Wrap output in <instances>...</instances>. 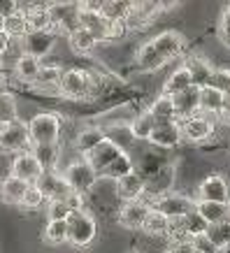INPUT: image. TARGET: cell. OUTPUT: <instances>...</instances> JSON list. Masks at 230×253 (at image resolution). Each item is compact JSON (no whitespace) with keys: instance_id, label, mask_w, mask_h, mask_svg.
I'll use <instances>...</instances> for the list:
<instances>
[{"instance_id":"obj_1","label":"cell","mask_w":230,"mask_h":253,"mask_svg":"<svg viewBox=\"0 0 230 253\" xmlns=\"http://www.w3.org/2000/svg\"><path fill=\"white\" fill-rule=\"evenodd\" d=\"M28 135L33 146L40 144H56L61 135V119L54 112H40L28 121Z\"/></svg>"},{"instance_id":"obj_2","label":"cell","mask_w":230,"mask_h":253,"mask_svg":"<svg viewBox=\"0 0 230 253\" xmlns=\"http://www.w3.org/2000/svg\"><path fill=\"white\" fill-rule=\"evenodd\" d=\"M33 151V142L28 135V123L14 121L0 126V154H26Z\"/></svg>"},{"instance_id":"obj_3","label":"cell","mask_w":230,"mask_h":253,"mask_svg":"<svg viewBox=\"0 0 230 253\" xmlns=\"http://www.w3.org/2000/svg\"><path fill=\"white\" fill-rule=\"evenodd\" d=\"M149 207L153 211L163 214L168 221H179L188 216L191 211H195V200L186 198V195H179V193H165V195H158L149 202Z\"/></svg>"},{"instance_id":"obj_4","label":"cell","mask_w":230,"mask_h":253,"mask_svg":"<svg viewBox=\"0 0 230 253\" xmlns=\"http://www.w3.org/2000/svg\"><path fill=\"white\" fill-rule=\"evenodd\" d=\"M95 91V79L86 70H65L58 84V93L72 100H84Z\"/></svg>"},{"instance_id":"obj_5","label":"cell","mask_w":230,"mask_h":253,"mask_svg":"<svg viewBox=\"0 0 230 253\" xmlns=\"http://www.w3.org/2000/svg\"><path fill=\"white\" fill-rule=\"evenodd\" d=\"M98 235V225L89 211H72L68 218V242L75 246H89Z\"/></svg>"},{"instance_id":"obj_6","label":"cell","mask_w":230,"mask_h":253,"mask_svg":"<svg viewBox=\"0 0 230 253\" xmlns=\"http://www.w3.org/2000/svg\"><path fill=\"white\" fill-rule=\"evenodd\" d=\"M63 179L68 181V186L75 193L84 195V193H89L93 186H95V181H98V172L89 165L86 158H82V161L70 163L68 168H65V172H63Z\"/></svg>"},{"instance_id":"obj_7","label":"cell","mask_w":230,"mask_h":253,"mask_svg":"<svg viewBox=\"0 0 230 253\" xmlns=\"http://www.w3.org/2000/svg\"><path fill=\"white\" fill-rule=\"evenodd\" d=\"M35 186L42 191L45 200H49V202H56V200L68 202V198L75 193L68 186V181L63 179V174H58V172H42V176L35 181Z\"/></svg>"},{"instance_id":"obj_8","label":"cell","mask_w":230,"mask_h":253,"mask_svg":"<svg viewBox=\"0 0 230 253\" xmlns=\"http://www.w3.org/2000/svg\"><path fill=\"white\" fill-rule=\"evenodd\" d=\"M198 200L202 202H221L230 205V186L221 174H209L198 186Z\"/></svg>"},{"instance_id":"obj_9","label":"cell","mask_w":230,"mask_h":253,"mask_svg":"<svg viewBox=\"0 0 230 253\" xmlns=\"http://www.w3.org/2000/svg\"><path fill=\"white\" fill-rule=\"evenodd\" d=\"M21 44V54H28L33 58L42 61L46 54H51V49L56 44V33L45 31V33H26V38L19 42Z\"/></svg>"},{"instance_id":"obj_10","label":"cell","mask_w":230,"mask_h":253,"mask_svg":"<svg viewBox=\"0 0 230 253\" xmlns=\"http://www.w3.org/2000/svg\"><path fill=\"white\" fill-rule=\"evenodd\" d=\"M79 7V5H77ZM79 28H86L98 42H109L112 40V23L100 14V12H91V9L79 7Z\"/></svg>"},{"instance_id":"obj_11","label":"cell","mask_w":230,"mask_h":253,"mask_svg":"<svg viewBox=\"0 0 230 253\" xmlns=\"http://www.w3.org/2000/svg\"><path fill=\"white\" fill-rule=\"evenodd\" d=\"M182 126V135H184L188 142H207L212 135H214V121L205 114H198V116H191V119H186V121L179 123Z\"/></svg>"},{"instance_id":"obj_12","label":"cell","mask_w":230,"mask_h":253,"mask_svg":"<svg viewBox=\"0 0 230 253\" xmlns=\"http://www.w3.org/2000/svg\"><path fill=\"white\" fill-rule=\"evenodd\" d=\"M42 165L38 163V158L33 156V151H26V154H19L14 156V161H12V172L9 174H14L16 179H21L26 184H35L40 176H42Z\"/></svg>"},{"instance_id":"obj_13","label":"cell","mask_w":230,"mask_h":253,"mask_svg":"<svg viewBox=\"0 0 230 253\" xmlns=\"http://www.w3.org/2000/svg\"><path fill=\"white\" fill-rule=\"evenodd\" d=\"M151 207L144 200H138V202H128L119 209V225L121 228H128V230H142L146 216H149Z\"/></svg>"},{"instance_id":"obj_14","label":"cell","mask_w":230,"mask_h":253,"mask_svg":"<svg viewBox=\"0 0 230 253\" xmlns=\"http://www.w3.org/2000/svg\"><path fill=\"white\" fill-rule=\"evenodd\" d=\"M144 193H146V181L139 172H131L128 176L116 181V195H119V200H123V205L142 200Z\"/></svg>"},{"instance_id":"obj_15","label":"cell","mask_w":230,"mask_h":253,"mask_svg":"<svg viewBox=\"0 0 230 253\" xmlns=\"http://www.w3.org/2000/svg\"><path fill=\"white\" fill-rule=\"evenodd\" d=\"M151 44L156 46V51L161 54V58L165 63L172 61V58H177V56L184 51V38L179 35V33L175 31H165V33H158L156 38L151 40Z\"/></svg>"},{"instance_id":"obj_16","label":"cell","mask_w":230,"mask_h":253,"mask_svg":"<svg viewBox=\"0 0 230 253\" xmlns=\"http://www.w3.org/2000/svg\"><path fill=\"white\" fill-rule=\"evenodd\" d=\"M121 154H123L121 146H116L114 142L105 139V142H102V144H100L95 151H91V154L86 156V161H89V165H91V168L98 172V176H100Z\"/></svg>"},{"instance_id":"obj_17","label":"cell","mask_w":230,"mask_h":253,"mask_svg":"<svg viewBox=\"0 0 230 253\" xmlns=\"http://www.w3.org/2000/svg\"><path fill=\"white\" fill-rule=\"evenodd\" d=\"M182 139H184V135H182L179 121H170V123H156V130L149 137V142L153 146H161V149H175Z\"/></svg>"},{"instance_id":"obj_18","label":"cell","mask_w":230,"mask_h":253,"mask_svg":"<svg viewBox=\"0 0 230 253\" xmlns=\"http://www.w3.org/2000/svg\"><path fill=\"white\" fill-rule=\"evenodd\" d=\"M172 100H175V112H177V121L179 123L200 114V88H195V86H191L188 91L175 95Z\"/></svg>"},{"instance_id":"obj_19","label":"cell","mask_w":230,"mask_h":253,"mask_svg":"<svg viewBox=\"0 0 230 253\" xmlns=\"http://www.w3.org/2000/svg\"><path fill=\"white\" fill-rule=\"evenodd\" d=\"M26 12V26H28V33H45L51 31V16H49V5H42V2H35L31 5ZM54 33V31H51Z\"/></svg>"},{"instance_id":"obj_20","label":"cell","mask_w":230,"mask_h":253,"mask_svg":"<svg viewBox=\"0 0 230 253\" xmlns=\"http://www.w3.org/2000/svg\"><path fill=\"white\" fill-rule=\"evenodd\" d=\"M28 186L26 181L21 179H16L14 174H7L2 181H0V200L5 202V205H19L21 207V200L28 191Z\"/></svg>"},{"instance_id":"obj_21","label":"cell","mask_w":230,"mask_h":253,"mask_svg":"<svg viewBox=\"0 0 230 253\" xmlns=\"http://www.w3.org/2000/svg\"><path fill=\"white\" fill-rule=\"evenodd\" d=\"M186 70L191 72V82L195 88H205V86L212 84V77H214V68L209 65L205 58H198V56H191L186 61Z\"/></svg>"},{"instance_id":"obj_22","label":"cell","mask_w":230,"mask_h":253,"mask_svg":"<svg viewBox=\"0 0 230 253\" xmlns=\"http://www.w3.org/2000/svg\"><path fill=\"white\" fill-rule=\"evenodd\" d=\"M40 68H42V63L38 58H33L28 54H19L14 61V77L19 82H23V84H35L40 75Z\"/></svg>"},{"instance_id":"obj_23","label":"cell","mask_w":230,"mask_h":253,"mask_svg":"<svg viewBox=\"0 0 230 253\" xmlns=\"http://www.w3.org/2000/svg\"><path fill=\"white\" fill-rule=\"evenodd\" d=\"M195 211L209 225H219V223L230 218V205H221V202H202V200H195Z\"/></svg>"},{"instance_id":"obj_24","label":"cell","mask_w":230,"mask_h":253,"mask_svg":"<svg viewBox=\"0 0 230 253\" xmlns=\"http://www.w3.org/2000/svg\"><path fill=\"white\" fill-rule=\"evenodd\" d=\"M105 139H107V135H105V130H102V128H84V130L77 135L75 149L79 151V154L89 156L91 151H95V149H98Z\"/></svg>"},{"instance_id":"obj_25","label":"cell","mask_w":230,"mask_h":253,"mask_svg":"<svg viewBox=\"0 0 230 253\" xmlns=\"http://www.w3.org/2000/svg\"><path fill=\"white\" fill-rule=\"evenodd\" d=\"M193 86L191 82V72L186 70V65H182V68H177L172 75L168 77V82H165V86H163V95H168V98H175V95H179V93L188 91Z\"/></svg>"},{"instance_id":"obj_26","label":"cell","mask_w":230,"mask_h":253,"mask_svg":"<svg viewBox=\"0 0 230 253\" xmlns=\"http://www.w3.org/2000/svg\"><path fill=\"white\" fill-rule=\"evenodd\" d=\"M2 33H5L12 42H14V40L21 42V40L26 38V33H28L26 12H23V9H12V12H7V14H5V28H2Z\"/></svg>"},{"instance_id":"obj_27","label":"cell","mask_w":230,"mask_h":253,"mask_svg":"<svg viewBox=\"0 0 230 253\" xmlns=\"http://www.w3.org/2000/svg\"><path fill=\"white\" fill-rule=\"evenodd\" d=\"M223 112V93L216 91L214 86L200 88V114L221 116Z\"/></svg>"},{"instance_id":"obj_28","label":"cell","mask_w":230,"mask_h":253,"mask_svg":"<svg viewBox=\"0 0 230 253\" xmlns=\"http://www.w3.org/2000/svg\"><path fill=\"white\" fill-rule=\"evenodd\" d=\"M135 63H138V68L142 70V72H153V70H158V68L165 65V61L161 58V54H158L156 46L151 44V40L139 46L138 56H135Z\"/></svg>"},{"instance_id":"obj_29","label":"cell","mask_w":230,"mask_h":253,"mask_svg":"<svg viewBox=\"0 0 230 253\" xmlns=\"http://www.w3.org/2000/svg\"><path fill=\"white\" fill-rule=\"evenodd\" d=\"M149 114L156 119V123H170L177 121V112H175V100L168 98V95H158V98L151 102L149 107Z\"/></svg>"},{"instance_id":"obj_30","label":"cell","mask_w":230,"mask_h":253,"mask_svg":"<svg viewBox=\"0 0 230 253\" xmlns=\"http://www.w3.org/2000/svg\"><path fill=\"white\" fill-rule=\"evenodd\" d=\"M68 44L75 54H91L93 49L98 46V40L93 38L86 28H77V31H72L68 35Z\"/></svg>"},{"instance_id":"obj_31","label":"cell","mask_w":230,"mask_h":253,"mask_svg":"<svg viewBox=\"0 0 230 253\" xmlns=\"http://www.w3.org/2000/svg\"><path fill=\"white\" fill-rule=\"evenodd\" d=\"M156 130V119H153L149 112H142L139 116H135L131 123V135L133 139H139V142H149V137Z\"/></svg>"},{"instance_id":"obj_32","label":"cell","mask_w":230,"mask_h":253,"mask_svg":"<svg viewBox=\"0 0 230 253\" xmlns=\"http://www.w3.org/2000/svg\"><path fill=\"white\" fill-rule=\"evenodd\" d=\"M100 14L105 16L109 23H126V19H128V14H131V2H121V0L102 2Z\"/></svg>"},{"instance_id":"obj_33","label":"cell","mask_w":230,"mask_h":253,"mask_svg":"<svg viewBox=\"0 0 230 253\" xmlns=\"http://www.w3.org/2000/svg\"><path fill=\"white\" fill-rule=\"evenodd\" d=\"M63 72H65V70H63L61 65H42V68H40V75H38L35 86H40L42 91H49V88H56V91H58V84H61V79H63Z\"/></svg>"},{"instance_id":"obj_34","label":"cell","mask_w":230,"mask_h":253,"mask_svg":"<svg viewBox=\"0 0 230 253\" xmlns=\"http://www.w3.org/2000/svg\"><path fill=\"white\" fill-rule=\"evenodd\" d=\"M131 172H135V163H133V158L126 151H123L119 158H116L112 165H109L105 172L100 176H107V179H114V181H119V179H123V176H128Z\"/></svg>"},{"instance_id":"obj_35","label":"cell","mask_w":230,"mask_h":253,"mask_svg":"<svg viewBox=\"0 0 230 253\" xmlns=\"http://www.w3.org/2000/svg\"><path fill=\"white\" fill-rule=\"evenodd\" d=\"M33 156L38 158V163L42 165L45 172H54L61 154H58V146L56 144H40V146H33Z\"/></svg>"},{"instance_id":"obj_36","label":"cell","mask_w":230,"mask_h":253,"mask_svg":"<svg viewBox=\"0 0 230 253\" xmlns=\"http://www.w3.org/2000/svg\"><path fill=\"white\" fill-rule=\"evenodd\" d=\"M182 225H184V230L188 237H200V235H207L209 230V223L202 218V216L198 214V211H191L188 216H184L182 218Z\"/></svg>"},{"instance_id":"obj_37","label":"cell","mask_w":230,"mask_h":253,"mask_svg":"<svg viewBox=\"0 0 230 253\" xmlns=\"http://www.w3.org/2000/svg\"><path fill=\"white\" fill-rule=\"evenodd\" d=\"M207 237L214 242V246L219 249V251L230 249V218L228 221H223V223H219V225H209Z\"/></svg>"},{"instance_id":"obj_38","label":"cell","mask_w":230,"mask_h":253,"mask_svg":"<svg viewBox=\"0 0 230 253\" xmlns=\"http://www.w3.org/2000/svg\"><path fill=\"white\" fill-rule=\"evenodd\" d=\"M142 230L146 232V235H168V230H170V221L165 218L163 214H158V211H149V216H146V221H144V225H142Z\"/></svg>"},{"instance_id":"obj_39","label":"cell","mask_w":230,"mask_h":253,"mask_svg":"<svg viewBox=\"0 0 230 253\" xmlns=\"http://www.w3.org/2000/svg\"><path fill=\"white\" fill-rule=\"evenodd\" d=\"M46 244H63L68 242V221H49L45 228Z\"/></svg>"},{"instance_id":"obj_40","label":"cell","mask_w":230,"mask_h":253,"mask_svg":"<svg viewBox=\"0 0 230 253\" xmlns=\"http://www.w3.org/2000/svg\"><path fill=\"white\" fill-rule=\"evenodd\" d=\"M19 121L16 119V102L12 95H2L0 98V126H7V123Z\"/></svg>"},{"instance_id":"obj_41","label":"cell","mask_w":230,"mask_h":253,"mask_svg":"<svg viewBox=\"0 0 230 253\" xmlns=\"http://www.w3.org/2000/svg\"><path fill=\"white\" fill-rule=\"evenodd\" d=\"M70 214H72V209H70L68 202H63V200L49 202V207H46V216H49V221H68Z\"/></svg>"},{"instance_id":"obj_42","label":"cell","mask_w":230,"mask_h":253,"mask_svg":"<svg viewBox=\"0 0 230 253\" xmlns=\"http://www.w3.org/2000/svg\"><path fill=\"white\" fill-rule=\"evenodd\" d=\"M45 205V195H42V191H40L35 184L28 186V191H26V195H23L21 200V207L23 209H38Z\"/></svg>"},{"instance_id":"obj_43","label":"cell","mask_w":230,"mask_h":253,"mask_svg":"<svg viewBox=\"0 0 230 253\" xmlns=\"http://www.w3.org/2000/svg\"><path fill=\"white\" fill-rule=\"evenodd\" d=\"M216 91H221L223 95L230 91V70H214V77H212V84Z\"/></svg>"},{"instance_id":"obj_44","label":"cell","mask_w":230,"mask_h":253,"mask_svg":"<svg viewBox=\"0 0 230 253\" xmlns=\"http://www.w3.org/2000/svg\"><path fill=\"white\" fill-rule=\"evenodd\" d=\"M191 242H193V246H195V253H221V251H219V249L214 246V242L207 237V235L193 237Z\"/></svg>"},{"instance_id":"obj_45","label":"cell","mask_w":230,"mask_h":253,"mask_svg":"<svg viewBox=\"0 0 230 253\" xmlns=\"http://www.w3.org/2000/svg\"><path fill=\"white\" fill-rule=\"evenodd\" d=\"M219 38L226 46H230V16L226 12L221 14V23H219Z\"/></svg>"},{"instance_id":"obj_46","label":"cell","mask_w":230,"mask_h":253,"mask_svg":"<svg viewBox=\"0 0 230 253\" xmlns=\"http://www.w3.org/2000/svg\"><path fill=\"white\" fill-rule=\"evenodd\" d=\"M170 253H195V246L193 242H179V244H172Z\"/></svg>"},{"instance_id":"obj_47","label":"cell","mask_w":230,"mask_h":253,"mask_svg":"<svg viewBox=\"0 0 230 253\" xmlns=\"http://www.w3.org/2000/svg\"><path fill=\"white\" fill-rule=\"evenodd\" d=\"M221 121H226V123H230V91L223 95V112H221V116H219Z\"/></svg>"},{"instance_id":"obj_48","label":"cell","mask_w":230,"mask_h":253,"mask_svg":"<svg viewBox=\"0 0 230 253\" xmlns=\"http://www.w3.org/2000/svg\"><path fill=\"white\" fill-rule=\"evenodd\" d=\"M9 46H12V40H9L5 33H0V58L9 51Z\"/></svg>"},{"instance_id":"obj_49","label":"cell","mask_w":230,"mask_h":253,"mask_svg":"<svg viewBox=\"0 0 230 253\" xmlns=\"http://www.w3.org/2000/svg\"><path fill=\"white\" fill-rule=\"evenodd\" d=\"M2 95H9V82H7V77L0 72V98Z\"/></svg>"},{"instance_id":"obj_50","label":"cell","mask_w":230,"mask_h":253,"mask_svg":"<svg viewBox=\"0 0 230 253\" xmlns=\"http://www.w3.org/2000/svg\"><path fill=\"white\" fill-rule=\"evenodd\" d=\"M2 28H5V12H0V33H2Z\"/></svg>"},{"instance_id":"obj_51","label":"cell","mask_w":230,"mask_h":253,"mask_svg":"<svg viewBox=\"0 0 230 253\" xmlns=\"http://www.w3.org/2000/svg\"><path fill=\"white\" fill-rule=\"evenodd\" d=\"M226 14H228V16H230V7H228V9H226Z\"/></svg>"},{"instance_id":"obj_52","label":"cell","mask_w":230,"mask_h":253,"mask_svg":"<svg viewBox=\"0 0 230 253\" xmlns=\"http://www.w3.org/2000/svg\"><path fill=\"white\" fill-rule=\"evenodd\" d=\"M161 253H170V249H168V251H161Z\"/></svg>"}]
</instances>
